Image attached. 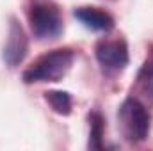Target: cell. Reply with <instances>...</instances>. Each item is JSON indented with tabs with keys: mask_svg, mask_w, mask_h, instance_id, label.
<instances>
[{
	"mask_svg": "<svg viewBox=\"0 0 153 151\" xmlns=\"http://www.w3.org/2000/svg\"><path fill=\"white\" fill-rule=\"evenodd\" d=\"M75 61V53L70 48H59L45 53L38 61L29 66L23 73L25 84L34 82H59L68 75Z\"/></svg>",
	"mask_w": 153,
	"mask_h": 151,
	"instance_id": "obj_1",
	"label": "cell"
},
{
	"mask_svg": "<svg viewBox=\"0 0 153 151\" xmlns=\"http://www.w3.org/2000/svg\"><path fill=\"white\" fill-rule=\"evenodd\" d=\"M119 128L128 142H143L150 133V114L137 98H128L119 107Z\"/></svg>",
	"mask_w": 153,
	"mask_h": 151,
	"instance_id": "obj_2",
	"label": "cell"
},
{
	"mask_svg": "<svg viewBox=\"0 0 153 151\" xmlns=\"http://www.w3.org/2000/svg\"><path fill=\"white\" fill-rule=\"evenodd\" d=\"M30 27L34 36L41 41L45 39H55L62 32V16L52 2L38 0L32 4L30 13H29Z\"/></svg>",
	"mask_w": 153,
	"mask_h": 151,
	"instance_id": "obj_3",
	"label": "cell"
},
{
	"mask_svg": "<svg viewBox=\"0 0 153 151\" xmlns=\"http://www.w3.org/2000/svg\"><path fill=\"white\" fill-rule=\"evenodd\" d=\"M96 59L105 71H123L128 64V46L123 39H103L96 44Z\"/></svg>",
	"mask_w": 153,
	"mask_h": 151,
	"instance_id": "obj_4",
	"label": "cell"
},
{
	"mask_svg": "<svg viewBox=\"0 0 153 151\" xmlns=\"http://www.w3.org/2000/svg\"><path fill=\"white\" fill-rule=\"evenodd\" d=\"M27 50H29V39L25 36L23 27L18 23L16 18H11L9 34H7V41H5V46H4V61H5V64L11 66V68L18 66L25 59Z\"/></svg>",
	"mask_w": 153,
	"mask_h": 151,
	"instance_id": "obj_5",
	"label": "cell"
},
{
	"mask_svg": "<svg viewBox=\"0 0 153 151\" xmlns=\"http://www.w3.org/2000/svg\"><path fill=\"white\" fill-rule=\"evenodd\" d=\"M73 16L89 30L109 32L114 29V18L98 7H76L73 11Z\"/></svg>",
	"mask_w": 153,
	"mask_h": 151,
	"instance_id": "obj_6",
	"label": "cell"
},
{
	"mask_svg": "<svg viewBox=\"0 0 153 151\" xmlns=\"http://www.w3.org/2000/svg\"><path fill=\"white\" fill-rule=\"evenodd\" d=\"M103 132L105 123L98 110L89 112V148L91 150H102L103 148Z\"/></svg>",
	"mask_w": 153,
	"mask_h": 151,
	"instance_id": "obj_7",
	"label": "cell"
},
{
	"mask_svg": "<svg viewBox=\"0 0 153 151\" xmlns=\"http://www.w3.org/2000/svg\"><path fill=\"white\" fill-rule=\"evenodd\" d=\"M45 100L50 103L53 112L61 115H68L71 112V96L66 91H48L45 93Z\"/></svg>",
	"mask_w": 153,
	"mask_h": 151,
	"instance_id": "obj_8",
	"label": "cell"
},
{
	"mask_svg": "<svg viewBox=\"0 0 153 151\" xmlns=\"http://www.w3.org/2000/svg\"><path fill=\"white\" fill-rule=\"evenodd\" d=\"M137 85L141 89V93L153 101V59H148L143 68L139 70V75H137Z\"/></svg>",
	"mask_w": 153,
	"mask_h": 151,
	"instance_id": "obj_9",
	"label": "cell"
}]
</instances>
